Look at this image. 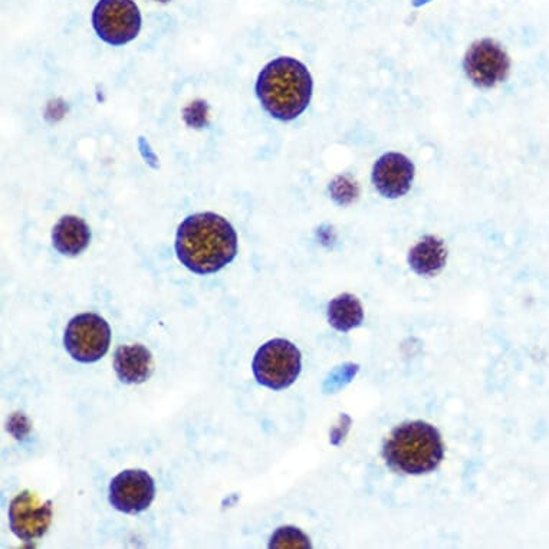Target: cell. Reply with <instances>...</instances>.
<instances>
[{"mask_svg": "<svg viewBox=\"0 0 549 549\" xmlns=\"http://www.w3.org/2000/svg\"><path fill=\"white\" fill-rule=\"evenodd\" d=\"M302 358L297 345L284 338L268 341L253 358V376L259 384L271 390H284L301 374Z\"/></svg>", "mask_w": 549, "mask_h": 549, "instance_id": "cell-4", "label": "cell"}, {"mask_svg": "<svg viewBox=\"0 0 549 549\" xmlns=\"http://www.w3.org/2000/svg\"><path fill=\"white\" fill-rule=\"evenodd\" d=\"M364 320V309L357 297L343 294L328 304V321L335 330L348 332L360 327Z\"/></svg>", "mask_w": 549, "mask_h": 549, "instance_id": "cell-14", "label": "cell"}, {"mask_svg": "<svg viewBox=\"0 0 549 549\" xmlns=\"http://www.w3.org/2000/svg\"><path fill=\"white\" fill-rule=\"evenodd\" d=\"M114 370L123 383H146L153 376V354L141 344L121 345L114 354Z\"/></svg>", "mask_w": 549, "mask_h": 549, "instance_id": "cell-11", "label": "cell"}, {"mask_svg": "<svg viewBox=\"0 0 549 549\" xmlns=\"http://www.w3.org/2000/svg\"><path fill=\"white\" fill-rule=\"evenodd\" d=\"M179 261L197 275L219 272L238 253V235L228 220L216 213H196L177 229Z\"/></svg>", "mask_w": 549, "mask_h": 549, "instance_id": "cell-1", "label": "cell"}, {"mask_svg": "<svg viewBox=\"0 0 549 549\" xmlns=\"http://www.w3.org/2000/svg\"><path fill=\"white\" fill-rule=\"evenodd\" d=\"M312 82L308 68L294 58L281 57L269 62L256 81V95L266 113L276 120L292 121L311 103Z\"/></svg>", "mask_w": 549, "mask_h": 549, "instance_id": "cell-2", "label": "cell"}, {"mask_svg": "<svg viewBox=\"0 0 549 549\" xmlns=\"http://www.w3.org/2000/svg\"><path fill=\"white\" fill-rule=\"evenodd\" d=\"M358 370H360V367L353 363L337 367V370L332 371L330 377L325 380V393H337V391L344 389V387L353 380L355 374L358 373Z\"/></svg>", "mask_w": 549, "mask_h": 549, "instance_id": "cell-16", "label": "cell"}, {"mask_svg": "<svg viewBox=\"0 0 549 549\" xmlns=\"http://www.w3.org/2000/svg\"><path fill=\"white\" fill-rule=\"evenodd\" d=\"M387 465L406 475H423L439 468L445 445L439 430L426 422H407L396 427L383 447Z\"/></svg>", "mask_w": 549, "mask_h": 549, "instance_id": "cell-3", "label": "cell"}, {"mask_svg": "<svg viewBox=\"0 0 549 549\" xmlns=\"http://www.w3.org/2000/svg\"><path fill=\"white\" fill-rule=\"evenodd\" d=\"M269 548L272 549H309L311 541L301 529L295 527H281L272 535Z\"/></svg>", "mask_w": 549, "mask_h": 549, "instance_id": "cell-15", "label": "cell"}, {"mask_svg": "<svg viewBox=\"0 0 549 549\" xmlns=\"http://www.w3.org/2000/svg\"><path fill=\"white\" fill-rule=\"evenodd\" d=\"M110 504L124 514H140L154 501L156 485L144 470H124L110 483Z\"/></svg>", "mask_w": 549, "mask_h": 549, "instance_id": "cell-9", "label": "cell"}, {"mask_svg": "<svg viewBox=\"0 0 549 549\" xmlns=\"http://www.w3.org/2000/svg\"><path fill=\"white\" fill-rule=\"evenodd\" d=\"M92 26L108 45H126L140 34V9L133 0H100L92 12Z\"/></svg>", "mask_w": 549, "mask_h": 549, "instance_id": "cell-6", "label": "cell"}, {"mask_svg": "<svg viewBox=\"0 0 549 549\" xmlns=\"http://www.w3.org/2000/svg\"><path fill=\"white\" fill-rule=\"evenodd\" d=\"M413 180L414 164L403 154H384L374 164L373 183L381 196L399 199L409 192Z\"/></svg>", "mask_w": 549, "mask_h": 549, "instance_id": "cell-10", "label": "cell"}, {"mask_svg": "<svg viewBox=\"0 0 549 549\" xmlns=\"http://www.w3.org/2000/svg\"><path fill=\"white\" fill-rule=\"evenodd\" d=\"M52 502H42L36 493L23 491L9 506V525L21 541L31 542L44 537L52 524Z\"/></svg>", "mask_w": 549, "mask_h": 549, "instance_id": "cell-8", "label": "cell"}, {"mask_svg": "<svg viewBox=\"0 0 549 549\" xmlns=\"http://www.w3.org/2000/svg\"><path fill=\"white\" fill-rule=\"evenodd\" d=\"M156 2L167 3L170 2V0H156Z\"/></svg>", "mask_w": 549, "mask_h": 549, "instance_id": "cell-17", "label": "cell"}, {"mask_svg": "<svg viewBox=\"0 0 549 549\" xmlns=\"http://www.w3.org/2000/svg\"><path fill=\"white\" fill-rule=\"evenodd\" d=\"M447 249L437 236H426L409 253L410 268L420 276H435L445 268Z\"/></svg>", "mask_w": 549, "mask_h": 549, "instance_id": "cell-13", "label": "cell"}, {"mask_svg": "<svg viewBox=\"0 0 549 549\" xmlns=\"http://www.w3.org/2000/svg\"><path fill=\"white\" fill-rule=\"evenodd\" d=\"M463 68L476 87L492 88L508 77L511 59L498 42L481 39L469 46Z\"/></svg>", "mask_w": 549, "mask_h": 549, "instance_id": "cell-7", "label": "cell"}, {"mask_svg": "<svg viewBox=\"0 0 549 549\" xmlns=\"http://www.w3.org/2000/svg\"><path fill=\"white\" fill-rule=\"evenodd\" d=\"M90 241V228L84 219L77 216H64L52 230V243L62 255H80L88 248Z\"/></svg>", "mask_w": 549, "mask_h": 549, "instance_id": "cell-12", "label": "cell"}, {"mask_svg": "<svg viewBox=\"0 0 549 549\" xmlns=\"http://www.w3.org/2000/svg\"><path fill=\"white\" fill-rule=\"evenodd\" d=\"M110 343V325L100 315L87 312L68 322L64 345L74 360L84 364L95 363L107 354Z\"/></svg>", "mask_w": 549, "mask_h": 549, "instance_id": "cell-5", "label": "cell"}]
</instances>
